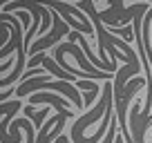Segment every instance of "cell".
Returning <instances> with one entry per match:
<instances>
[{
    "instance_id": "1",
    "label": "cell",
    "mask_w": 152,
    "mask_h": 143,
    "mask_svg": "<svg viewBox=\"0 0 152 143\" xmlns=\"http://www.w3.org/2000/svg\"><path fill=\"white\" fill-rule=\"evenodd\" d=\"M52 11V23H54V27H52V31L47 34V36H45V38H38L36 43L31 45V47H29V52L27 54H38V52H45V49L49 47V45L52 43H56L58 38H61V36H69V25L65 23V20L61 18V14H58L56 9H49Z\"/></svg>"
},
{
    "instance_id": "5",
    "label": "cell",
    "mask_w": 152,
    "mask_h": 143,
    "mask_svg": "<svg viewBox=\"0 0 152 143\" xmlns=\"http://www.w3.org/2000/svg\"><path fill=\"white\" fill-rule=\"evenodd\" d=\"M11 65H14V56H9L7 61L0 63V74H2V72H9V67H11Z\"/></svg>"
},
{
    "instance_id": "4",
    "label": "cell",
    "mask_w": 152,
    "mask_h": 143,
    "mask_svg": "<svg viewBox=\"0 0 152 143\" xmlns=\"http://www.w3.org/2000/svg\"><path fill=\"white\" fill-rule=\"evenodd\" d=\"M18 18H20V23H23L25 25V27H31V23H34V20H29V16H27V11H18Z\"/></svg>"
},
{
    "instance_id": "7",
    "label": "cell",
    "mask_w": 152,
    "mask_h": 143,
    "mask_svg": "<svg viewBox=\"0 0 152 143\" xmlns=\"http://www.w3.org/2000/svg\"><path fill=\"white\" fill-rule=\"evenodd\" d=\"M11 94H16V87H14V90H7V92H0V101H7Z\"/></svg>"
},
{
    "instance_id": "9",
    "label": "cell",
    "mask_w": 152,
    "mask_h": 143,
    "mask_svg": "<svg viewBox=\"0 0 152 143\" xmlns=\"http://www.w3.org/2000/svg\"><path fill=\"white\" fill-rule=\"evenodd\" d=\"M150 5H152V0H150Z\"/></svg>"
},
{
    "instance_id": "3",
    "label": "cell",
    "mask_w": 152,
    "mask_h": 143,
    "mask_svg": "<svg viewBox=\"0 0 152 143\" xmlns=\"http://www.w3.org/2000/svg\"><path fill=\"white\" fill-rule=\"evenodd\" d=\"M116 128H119V121H116V116H112V123H110V128H107V134H105V139L101 143H112L114 139H116Z\"/></svg>"
},
{
    "instance_id": "2",
    "label": "cell",
    "mask_w": 152,
    "mask_h": 143,
    "mask_svg": "<svg viewBox=\"0 0 152 143\" xmlns=\"http://www.w3.org/2000/svg\"><path fill=\"white\" fill-rule=\"evenodd\" d=\"M107 31L119 34V36H123V38L130 43V36H132V31H134V25H125V27H107Z\"/></svg>"
},
{
    "instance_id": "8",
    "label": "cell",
    "mask_w": 152,
    "mask_h": 143,
    "mask_svg": "<svg viewBox=\"0 0 152 143\" xmlns=\"http://www.w3.org/2000/svg\"><path fill=\"white\" fill-rule=\"evenodd\" d=\"M114 143H123V134H116V139H114Z\"/></svg>"
},
{
    "instance_id": "6",
    "label": "cell",
    "mask_w": 152,
    "mask_h": 143,
    "mask_svg": "<svg viewBox=\"0 0 152 143\" xmlns=\"http://www.w3.org/2000/svg\"><path fill=\"white\" fill-rule=\"evenodd\" d=\"M47 112H49V107H43V112H38V114H34V121H36L38 125L43 123V119L47 116Z\"/></svg>"
}]
</instances>
